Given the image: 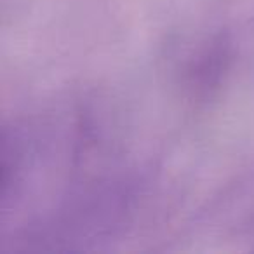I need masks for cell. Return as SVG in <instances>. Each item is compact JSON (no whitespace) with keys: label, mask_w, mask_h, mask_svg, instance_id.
Segmentation results:
<instances>
[{"label":"cell","mask_w":254,"mask_h":254,"mask_svg":"<svg viewBox=\"0 0 254 254\" xmlns=\"http://www.w3.org/2000/svg\"><path fill=\"white\" fill-rule=\"evenodd\" d=\"M235 58V39L228 28L209 30L190 44L174 73L185 101L195 108L212 105L232 75Z\"/></svg>","instance_id":"cell-1"},{"label":"cell","mask_w":254,"mask_h":254,"mask_svg":"<svg viewBox=\"0 0 254 254\" xmlns=\"http://www.w3.org/2000/svg\"><path fill=\"white\" fill-rule=\"evenodd\" d=\"M209 221L230 232H240L254 223V171L230 181L205 212Z\"/></svg>","instance_id":"cell-2"}]
</instances>
